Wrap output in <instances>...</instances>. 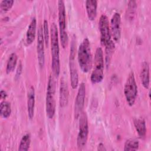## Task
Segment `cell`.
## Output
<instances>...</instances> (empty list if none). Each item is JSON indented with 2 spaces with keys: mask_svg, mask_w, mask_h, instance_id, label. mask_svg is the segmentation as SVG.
<instances>
[{
  "mask_svg": "<svg viewBox=\"0 0 151 151\" xmlns=\"http://www.w3.org/2000/svg\"><path fill=\"white\" fill-rule=\"evenodd\" d=\"M68 100V90L67 83L62 80L60 83V105L61 107H65Z\"/></svg>",
  "mask_w": 151,
  "mask_h": 151,
  "instance_id": "obj_15",
  "label": "cell"
},
{
  "mask_svg": "<svg viewBox=\"0 0 151 151\" xmlns=\"http://www.w3.org/2000/svg\"><path fill=\"white\" fill-rule=\"evenodd\" d=\"M93 64L94 67L91 74L90 80L93 84H97L101 82L104 78V62L103 52L100 47L96 49Z\"/></svg>",
  "mask_w": 151,
  "mask_h": 151,
  "instance_id": "obj_3",
  "label": "cell"
},
{
  "mask_svg": "<svg viewBox=\"0 0 151 151\" xmlns=\"http://www.w3.org/2000/svg\"><path fill=\"white\" fill-rule=\"evenodd\" d=\"M98 150H105L106 149L104 148V145L102 143H100V144H99V145L98 146Z\"/></svg>",
  "mask_w": 151,
  "mask_h": 151,
  "instance_id": "obj_28",
  "label": "cell"
},
{
  "mask_svg": "<svg viewBox=\"0 0 151 151\" xmlns=\"http://www.w3.org/2000/svg\"><path fill=\"white\" fill-rule=\"evenodd\" d=\"M17 60H18V57L15 53L13 52L11 54V55L8 58V60L7 61V64H6V72L7 74L10 73L14 70L15 66L17 65Z\"/></svg>",
  "mask_w": 151,
  "mask_h": 151,
  "instance_id": "obj_19",
  "label": "cell"
},
{
  "mask_svg": "<svg viewBox=\"0 0 151 151\" xmlns=\"http://www.w3.org/2000/svg\"><path fill=\"white\" fill-rule=\"evenodd\" d=\"M139 146V143L138 140L134 139H130L124 143V150L130 151V150H136L138 149Z\"/></svg>",
  "mask_w": 151,
  "mask_h": 151,
  "instance_id": "obj_23",
  "label": "cell"
},
{
  "mask_svg": "<svg viewBox=\"0 0 151 151\" xmlns=\"http://www.w3.org/2000/svg\"><path fill=\"white\" fill-rule=\"evenodd\" d=\"M14 1L13 0H3L1 2L0 8L1 11L6 12L9 11L14 4Z\"/></svg>",
  "mask_w": 151,
  "mask_h": 151,
  "instance_id": "obj_24",
  "label": "cell"
},
{
  "mask_svg": "<svg viewBox=\"0 0 151 151\" xmlns=\"http://www.w3.org/2000/svg\"><path fill=\"white\" fill-rule=\"evenodd\" d=\"M31 144V136L29 133L25 134L21 138L18 150L19 151H27L29 149Z\"/></svg>",
  "mask_w": 151,
  "mask_h": 151,
  "instance_id": "obj_21",
  "label": "cell"
},
{
  "mask_svg": "<svg viewBox=\"0 0 151 151\" xmlns=\"http://www.w3.org/2000/svg\"><path fill=\"white\" fill-rule=\"evenodd\" d=\"M115 48V45L114 43L113 42V41H111L107 46H106V49H105V52H106V67H108L110 62V60L111 58L112 55L114 52V50Z\"/></svg>",
  "mask_w": 151,
  "mask_h": 151,
  "instance_id": "obj_22",
  "label": "cell"
},
{
  "mask_svg": "<svg viewBox=\"0 0 151 151\" xmlns=\"http://www.w3.org/2000/svg\"><path fill=\"white\" fill-rule=\"evenodd\" d=\"M51 50L52 56L51 67L55 77H58L60 71V49L57 28L55 23L51 25Z\"/></svg>",
  "mask_w": 151,
  "mask_h": 151,
  "instance_id": "obj_2",
  "label": "cell"
},
{
  "mask_svg": "<svg viewBox=\"0 0 151 151\" xmlns=\"http://www.w3.org/2000/svg\"><path fill=\"white\" fill-rule=\"evenodd\" d=\"M55 83L52 76H50L48 79L47 95H46V113L49 119H52L55 111Z\"/></svg>",
  "mask_w": 151,
  "mask_h": 151,
  "instance_id": "obj_4",
  "label": "cell"
},
{
  "mask_svg": "<svg viewBox=\"0 0 151 151\" xmlns=\"http://www.w3.org/2000/svg\"><path fill=\"white\" fill-rule=\"evenodd\" d=\"M43 35L44 42L45 45L47 46L49 41V30H48V21L45 19L43 23Z\"/></svg>",
  "mask_w": 151,
  "mask_h": 151,
  "instance_id": "obj_26",
  "label": "cell"
},
{
  "mask_svg": "<svg viewBox=\"0 0 151 151\" xmlns=\"http://www.w3.org/2000/svg\"><path fill=\"white\" fill-rule=\"evenodd\" d=\"M136 3L134 1H130L128 3L127 8V14L129 17L130 18H133V15L134 14L136 9Z\"/></svg>",
  "mask_w": 151,
  "mask_h": 151,
  "instance_id": "obj_25",
  "label": "cell"
},
{
  "mask_svg": "<svg viewBox=\"0 0 151 151\" xmlns=\"http://www.w3.org/2000/svg\"><path fill=\"white\" fill-rule=\"evenodd\" d=\"M86 8L88 19L93 21L97 15V1L96 0H87L86 1Z\"/></svg>",
  "mask_w": 151,
  "mask_h": 151,
  "instance_id": "obj_16",
  "label": "cell"
},
{
  "mask_svg": "<svg viewBox=\"0 0 151 151\" xmlns=\"http://www.w3.org/2000/svg\"><path fill=\"white\" fill-rule=\"evenodd\" d=\"M85 97L86 85L85 83H81L79 86L74 104V116L76 119L80 117V114L83 112V109L84 106Z\"/></svg>",
  "mask_w": 151,
  "mask_h": 151,
  "instance_id": "obj_10",
  "label": "cell"
},
{
  "mask_svg": "<svg viewBox=\"0 0 151 151\" xmlns=\"http://www.w3.org/2000/svg\"><path fill=\"white\" fill-rule=\"evenodd\" d=\"M7 97V94L4 91V90H1L0 92V98L1 99H5Z\"/></svg>",
  "mask_w": 151,
  "mask_h": 151,
  "instance_id": "obj_27",
  "label": "cell"
},
{
  "mask_svg": "<svg viewBox=\"0 0 151 151\" xmlns=\"http://www.w3.org/2000/svg\"><path fill=\"white\" fill-rule=\"evenodd\" d=\"M121 17L119 12H115L110 21V28L111 36H112L114 41L118 42L121 37Z\"/></svg>",
  "mask_w": 151,
  "mask_h": 151,
  "instance_id": "obj_11",
  "label": "cell"
},
{
  "mask_svg": "<svg viewBox=\"0 0 151 151\" xmlns=\"http://www.w3.org/2000/svg\"><path fill=\"white\" fill-rule=\"evenodd\" d=\"M35 108V90L33 86H31L28 93L27 99V111L28 116L30 119H32L34 114Z\"/></svg>",
  "mask_w": 151,
  "mask_h": 151,
  "instance_id": "obj_13",
  "label": "cell"
},
{
  "mask_svg": "<svg viewBox=\"0 0 151 151\" xmlns=\"http://www.w3.org/2000/svg\"><path fill=\"white\" fill-rule=\"evenodd\" d=\"M88 134L87 116L86 112H82L80 116L79 129L77 137V145L78 149H83L86 145Z\"/></svg>",
  "mask_w": 151,
  "mask_h": 151,
  "instance_id": "obj_7",
  "label": "cell"
},
{
  "mask_svg": "<svg viewBox=\"0 0 151 151\" xmlns=\"http://www.w3.org/2000/svg\"><path fill=\"white\" fill-rule=\"evenodd\" d=\"M99 27L100 33L101 43L106 47L112 41L111 40L110 24L108 18L106 15L103 14L101 15L99 22Z\"/></svg>",
  "mask_w": 151,
  "mask_h": 151,
  "instance_id": "obj_8",
  "label": "cell"
},
{
  "mask_svg": "<svg viewBox=\"0 0 151 151\" xmlns=\"http://www.w3.org/2000/svg\"><path fill=\"white\" fill-rule=\"evenodd\" d=\"M0 113L4 119L8 118L11 113V106L10 103L6 101H3L0 104Z\"/></svg>",
  "mask_w": 151,
  "mask_h": 151,
  "instance_id": "obj_20",
  "label": "cell"
},
{
  "mask_svg": "<svg viewBox=\"0 0 151 151\" xmlns=\"http://www.w3.org/2000/svg\"><path fill=\"white\" fill-rule=\"evenodd\" d=\"M37 21L35 18H32L27 29L26 34V42L28 45L31 44L35 40L36 35Z\"/></svg>",
  "mask_w": 151,
  "mask_h": 151,
  "instance_id": "obj_17",
  "label": "cell"
},
{
  "mask_svg": "<svg viewBox=\"0 0 151 151\" xmlns=\"http://www.w3.org/2000/svg\"><path fill=\"white\" fill-rule=\"evenodd\" d=\"M79 66L83 73H88L93 66V57L88 39L86 38L79 46L77 54Z\"/></svg>",
  "mask_w": 151,
  "mask_h": 151,
  "instance_id": "obj_1",
  "label": "cell"
},
{
  "mask_svg": "<svg viewBox=\"0 0 151 151\" xmlns=\"http://www.w3.org/2000/svg\"><path fill=\"white\" fill-rule=\"evenodd\" d=\"M140 80L143 86L145 88H148L150 82L149 76V64L146 61H144L142 64V69L140 71Z\"/></svg>",
  "mask_w": 151,
  "mask_h": 151,
  "instance_id": "obj_14",
  "label": "cell"
},
{
  "mask_svg": "<svg viewBox=\"0 0 151 151\" xmlns=\"http://www.w3.org/2000/svg\"><path fill=\"white\" fill-rule=\"evenodd\" d=\"M44 39L43 35L42 28L40 27L38 31V38H37V51L38 55V60L39 65L42 67L45 63V55H44Z\"/></svg>",
  "mask_w": 151,
  "mask_h": 151,
  "instance_id": "obj_12",
  "label": "cell"
},
{
  "mask_svg": "<svg viewBox=\"0 0 151 151\" xmlns=\"http://www.w3.org/2000/svg\"><path fill=\"white\" fill-rule=\"evenodd\" d=\"M76 44L74 40H73L71 45L70 54L69 58V67H70V74L71 80V85L73 89L77 88L78 84V75L76 64L75 63V55H76Z\"/></svg>",
  "mask_w": 151,
  "mask_h": 151,
  "instance_id": "obj_9",
  "label": "cell"
},
{
  "mask_svg": "<svg viewBox=\"0 0 151 151\" xmlns=\"http://www.w3.org/2000/svg\"><path fill=\"white\" fill-rule=\"evenodd\" d=\"M124 94L127 104L132 106L135 103L137 94V86L133 71L129 73L124 84Z\"/></svg>",
  "mask_w": 151,
  "mask_h": 151,
  "instance_id": "obj_5",
  "label": "cell"
},
{
  "mask_svg": "<svg viewBox=\"0 0 151 151\" xmlns=\"http://www.w3.org/2000/svg\"><path fill=\"white\" fill-rule=\"evenodd\" d=\"M58 25L60 40L61 45L65 48L68 42V35L66 31V17H65V9L64 2L63 1L60 0L58 1Z\"/></svg>",
  "mask_w": 151,
  "mask_h": 151,
  "instance_id": "obj_6",
  "label": "cell"
},
{
  "mask_svg": "<svg viewBox=\"0 0 151 151\" xmlns=\"http://www.w3.org/2000/svg\"><path fill=\"white\" fill-rule=\"evenodd\" d=\"M133 123L139 136L141 138H144L146 134V126L145 120L142 118H136L134 119Z\"/></svg>",
  "mask_w": 151,
  "mask_h": 151,
  "instance_id": "obj_18",
  "label": "cell"
}]
</instances>
